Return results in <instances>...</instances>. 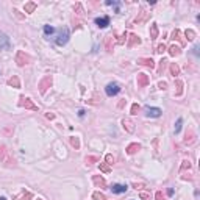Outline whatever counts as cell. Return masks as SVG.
Instances as JSON below:
<instances>
[{"instance_id": "cell-1", "label": "cell", "mask_w": 200, "mask_h": 200, "mask_svg": "<svg viewBox=\"0 0 200 200\" xmlns=\"http://www.w3.org/2000/svg\"><path fill=\"white\" fill-rule=\"evenodd\" d=\"M31 63V57L28 53H25L24 50H17L16 52V64L19 67H24L27 64H30Z\"/></svg>"}, {"instance_id": "cell-11", "label": "cell", "mask_w": 200, "mask_h": 200, "mask_svg": "<svg viewBox=\"0 0 200 200\" xmlns=\"http://www.w3.org/2000/svg\"><path fill=\"white\" fill-rule=\"evenodd\" d=\"M141 44V38L135 33H130L128 34V47H135V45H139Z\"/></svg>"}, {"instance_id": "cell-5", "label": "cell", "mask_w": 200, "mask_h": 200, "mask_svg": "<svg viewBox=\"0 0 200 200\" xmlns=\"http://www.w3.org/2000/svg\"><path fill=\"white\" fill-rule=\"evenodd\" d=\"M105 92H106V95L108 97H113V95H117L120 92V86L117 85V83H108L106 85V88H105Z\"/></svg>"}, {"instance_id": "cell-6", "label": "cell", "mask_w": 200, "mask_h": 200, "mask_svg": "<svg viewBox=\"0 0 200 200\" xmlns=\"http://www.w3.org/2000/svg\"><path fill=\"white\" fill-rule=\"evenodd\" d=\"M10 49H11L10 38L3 31H0V50H10Z\"/></svg>"}, {"instance_id": "cell-34", "label": "cell", "mask_w": 200, "mask_h": 200, "mask_svg": "<svg viewBox=\"0 0 200 200\" xmlns=\"http://www.w3.org/2000/svg\"><path fill=\"white\" fill-rule=\"evenodd\" d=\"M92 199L94 200H106L105 194H103V192H99V191H95L94 194H92Z\"/></svg>"}, {"instance_id": "cell-39", "label": "cell", "mask_w": 200, "mask_h": 200, "mask_svg": "<svg viewBox=\"0 0 200 200\" xmlns=\"http://www.w3.org/2000/svg\"><path fill=\"white\" fill-rule=\"evenodd\" d=\"M105 160H106V164H109V166H111V164H114V161H116L114 156H113L111 153H108V155L105 156Z\"/></svg>"}, {"instance_id": "cell-17", "label": "cell", "mask_w": 200, "mask_h": 200, "mask_svg": "<svg viewBox=\"0 0 200 200\" xmlns=\"http://www.w3.org/2000/svg\"><path fill=\"white\" fill-rule=\"evenodd\" d=\"M138 64H141V66H146V67L153 69V67H155V61L152 59V58H139V59H138Z\"/></svg>"}, {"instance_id": "cell-49", "label": "cell", "mask_w": 200, "mask_h": 200, "mask_svg": "<svg viewBox=\"0 0 200 200\" xmlns=\"http://www.w3.org/2000/svg\"><path fill=\"white\" fill-rule=\"evenodd\" d=\"M199 50H200V47H199V45H196L194 49H192V52H194V55H196V57H199V55H200V52H199Z\"/></svg>"}, {"instance_id": "cell-15", "label": "cell", "mask_w": 200, "mask_h": 200, "mask_svg": "<svg viewBox=\"0 0 200 200\" xmlns=\"http://www.w3.org/2000/svg\"><path fill=\"white\" fill-rule=\"evenodd\" d=\"M167 52H169V55H170V57H180V55H181V47L180 45H175V44H172L170 47H169V49H166Z\"/></svg>"}, {"instance_id": "cell-36", "label": "cell", "mask_w": 200, "mask_h": 200, "mask_svg": "<svg viewBox=\"0 0 200 200\" xmlns=\"http://www.w3.org/2000/svg\"><path fill=\"white\" fill-rule=\"evenodd\" d=\"M166 63H167V61L164 59V58H161V61H160V67H158V74H160V75L164 72V67H166Z\"/></svg>"}, {"instance_id": "cell-41", "label": "cell", "mask_w": 200, "mask_h": 200, "mask_svg": "<svg viewBox=\"0 0 200 200\" xmlns=\"http://www.w3.org/2000/svg\"><path fill=\"white\" fill-rule=\"evenodd\" d=\"M155 199H156V200H166V196H164L161 191H156V194H155Z\"/></svg>"}, {"instance_id": "cell-48", "label": "cell", "mask_w": 200, "mask_h": 200, "mask_svg": "<svg viewBox=\"0 0 200 200\" xmlns=\"http://www.w3.org/2000/svg\"><path fill=\"white\" fill-rule=\"evenodd\" d=\"M125 103H127V100H125V99H122L119 103H117V108H123V106H125Z\"/></svg>"}, {"instance_id": "cell-45", "label": "cell", "mask_w": 200, "mask_h": 200, "mask_svg": "<svg viewBox=\"0 0 200 200\" xmlns=\"http://www.w3.org/2000/svg\"><path fill=\"white\" fill-rule=\"evenodd\" d=\"M75 8H77V14H78V16H83V10H81V3H77V5H75Z\"/></svg>"}, {"instance_id": "cell-31", "label": "cell", "mask_w": 200, "mask_h": 200, "mask_svg": "<svg viewBox=\"0 0 200 200\" xmlns=\"http://www.w3.org/2000/svg\"><path fill=\"white\" fill-rule=\"evenodd\" d=\"M181 125H183V119H181V117H178V119H177V122H175V127H174V132H175V135H177V133H180Z\"/></svg>"}, {"instance_id": "cell-30", "label": "cell", "mask_w": 200, "mask_h": 200, "mask_svg": "<svg viewBox=\"0 0 200 200\" xmlns=\"http://www.w3.org/2000/svg\"><path fill=\"white\" fill-rule=\"evenodd\" d=\"M99 169L103 172V174H109V172H111V167H109V164H106V163H100Z\"/></svg>"}, {"instance_id": "cell-26", "label": "cell", "mask_w": 200, "mask_h": 200, "mask_svg": "<svg viewBox=\"0 0 200 200\" xmlns=\"http://www.w3.org/2000/svg\"><path fill=\"white\" fill-rule=\"evenodd\" d=\"M175 86H177L175 95H177V97H180V95L183 94V81H181V80H177V81H175Z\"/></svg>"}, {"instance_id": "cell-2", "label": "cell", "mask_w": 200, "mask_h": 200, "mask_svg": "<svg viewBox=\"0 0 200 200\" xmlns=\"http://www.w3.org/2000/svg\"><path fill=\"white\" fill-rule=\"evenodd\" d=\"M69 30L66 28H61L59 31H58V34H57V38H55V44L57 45H59V47H63V45H66L67 44V41H69Z\"/></svg>"}, {"instance_id": "cell-3", "label": "cell", "mask_w": 200, "mask_h": 200, "mask_svg": "<svg viewBox=\"0 0 200 200\" xmlns=\"http://www.w3.org/2000/svg\"><path fill=\"white\" fill-rule=\"evenodd\" d=\"M17 105L20 108H25V109H31V111H38V105H34L33 100L28 99V97H25V95H20L19 97V102H17Z\"/></svg>"}, {"instance_id": "cell-38", "label": "cell", "mask_w": 200, "mask_h": 200, "mask_svg": "<svg viewBox=\"0 0 200 200\" xmlns=\"http://www.w3.org/2000/svg\"><path fill=\"white\" fill-rule=\"evenodd\" d=\"M138 111H139V105H138V103H133V105H132V109H130V113H132L133 116H136Z\"/></svg>"}, {"instance_id": "cell-21", "label": "cell", "mask_w": 200, "mask_h": 200, "mask_svg": "<svg viewBox=\"0 0 200 200\" xmlns=\"http://www.w3.org/2000/svg\"><path fill=\"white\" fill-rule=\"evenodd\" d=\"M158 33H160V31H158V24L153 22V24L150 25V39H156L158 38Z\"/></svg>"}, {"instance_id": "cell-4", "label": "cell", "mask_w": 200, "mask_h": 200, "mask_svg": "<svg viewBox=\"0 0 200 200\" xmlns=\"http://www.w3.org/2000/svg\"><path fill=\"white\" fill-rule=\"evenodd\" d=\"M52 83H53L52 75H44V77L41 78L39 85H38V88H39V92H41V94H45L47 91H49V88L52 86Z\"/></svg>"}, {"instance_id": "cell-40", "label": "cell", "mask_w": 200, "mask_h": 200, "mask_svg": "<svg viewBox=\"0 0 200 200\" xmlns=\"http://www.w3.org/2000/svg\"><path fill=\"white\" fill-rule=\"evenodd\" d=\"M53 31H55L53 27H50V25H44V33L47 34V36H49V34H52Z\"/></svg>"}, {"instance_id": "cell-12", "label": "cell", "mask_w": 200, "mask_h": 200, "mask_svg": "<svg viewBox=\"0 0 200 200\" xmlns=\"http://www.w3.org/2000/svg\"><path fill=\"white\" fill-rule=\"evenodd\" d=\"M122 127H123V130H125L127 133H133L135 132V123L130 119H122Z\"/></svg>"}, {"instance_id": "cell-8", "label": "cell", "mask_w": 200, "mask_h": 200, "mask_svg": "<svg viewBox=\"0 0 200 200\" xmlns=\"http://www.w3.org/2000/svg\"><path fill=\"white\" fill-rule=\"evenodd\" d=\"M197 141V136H196V133H194V130L192 128H189L188 132H186V136H184V139H183V142L186 144V146H192Z\"/></svg>"}, {"instance_id": "cell-19", "label": "cell", "mask_w": 200, "mask_h": 200, "mask_svg": "<svg viewBox=\"0 0 200 200\" xmlns=\"http://www.w3.org/2000/svg\"><path fill=\"white\" fill-rule=\"evenodd\" d=\"M6 83H8V86H11V88H16V89L20 88V80H19L17 75H13V77L6 81Z\"/></svg>"}, {"instance_id": "cell-42", "label": "cell", "mask_w": 200, "mask_h": 200, "mask_svg": "<svg viewBox=\"0 0 200 200\" xmlns=\"http://www.w3.org/2000/svg\"><path fill=\"white\" fill-rule=\"evenodd\" d=\"M125 39H127V33H123V34H122V36H120L119 39H117V41H116V42H117V44H119V45H122L123 42H125Z\"/></svg>"}, {"instance_id": "cell-25", "label": "cell", "mask_w": 200, "mask_h": 200, "mask_svg": "<svg viewBox=\"0 0 200 200\" xmlns=\"http://www.w3.org/2000/svg\"><path fill=\"white\" fill-rule=\"evenodd\" d=\"M184 36H186V39H188V41H194L197 38V33L192 30V28H188V30L184 31Z\"/></svg>"}, {"instance_id": "cell-24", "label": "cell", "mask_w": 200, "mask_h": 200, "mask_svg": "<svg viewBox=\"0 0 200 200\" xmlns=\"http://www.w3.org/2000/svg\"><path fill=\"white\" fill-rule=\"evenodd\" d=\"M69 141H71V146H72L75 150H80V146H81V144H80V138L71 136V139H69Z\"/></svg>"}, {"instance_id": "cell-33", "label": "cell", "mask_w": 200, "mask_h": 200, "mask_svg": "<svg viewBox=\"0 0 200 200\" xmlns=\"http://www.w3.org/2000/svg\"><path fill=\"white\" fill-rule=\"evenodd\" d=\"M149 17V13H146V11H141V16L139 17H136V24H142L144 20H146Z\"/></svg>"}, {"instance_id": "cell-46", "label": "cell", "mask_w": 200, "mask_h": 200, "mask_svg": "<svg viewBox=\"0 0 200 200\" xmlns=\"http://www.w3.org/2000/svg\"><path fill=\"white\" fill-rule=\"evenodd\" d=\"M158 88L164 91V89H167V83H166V81H160V83H158Z\"/></svg>"}, {"instance_id": "cell-52", "label": "cell", "mask_w": 200, "mask_h": 200, "mask_svg": "<svg viewBox=\"0 0 200 200\" xmlns=\"http://www.w3.org/2000/svg\"><path fill=\"white\" fill-rule=\"evenodd\" d=\"M45 117L52 120V119H55V114H53V113H47V114H45Z\"/></svg>"}, {"instance_id": "cell-10", "label": "cell", "mask_w": 200, "mask_h": 200, "mask_svg": "<svg viewBox=\"0 0 200 200\" xmlns=\"http://www.w3.org/2000/svg\"><path fill=\"white\" fill-rule=\"evenodd\" d=\"M161 109L156 108V106H146V114L149 117H160L161 116Z\"/></svg>"}, {"instance_id": "cell-7", "label": "cell", "mask_w": 200, "mask_h": 200, "mask_svg": "<svg viewBox=\"0 0 200 200\" xmlns=\"http://www.w3.org/2000/svg\"><path fill=\"white\" fill-rule=\"evenodd\" d=\"M136 81H138V88H146L149 83H150V78H149V75L147 74H138V77H136Z\"/></svg>"}, {"instance_id": "cell-32", "label": "cell", "mask_w": 200, "mask_h": 200, "mask_svg": "<svg viewBox=\"0 0 200 200\" xmlns=\"http://www.w3.org/2000/svg\"><path fill=\"white\" fill-rule=\"evenodd\" d=\"M186 169H188V170L191 169V161H189V160H184V161L181 163V167H180V174H183V172H184Z\"/></svg>"}, {"instance_id": "cell-22", "label": "cell", "mask_w": 200, "mask_h": 200, "mask_svg": "<svg viewBox=\"0 0 200 200\" xmlns=\"http://www.w3.org/2000/svg\"><path fill=\"white\" fill-rule=\"evenodd\" d=\"M36 3H34V2H27L25 5H24V10H25V13H28V14H30V13H34V10H36Z\"/></svg>"}, {"instance_id": "cell-29", "label": "cell", "mask_w": 200, "mask_h": 200, "mask_svg": "<svg viewBox=\"0 0 200 200\" xmlns=\"http://www.w3.org/2000/svg\"><path fill=\"white\" fill-rule=\"evenodd\" d=\"M13 132H14V127L13 125H6L5 128H2V135H5V136H11Z\"/></svg>"}, {"instance_id": "cell-50", "label": "cell", "mask_w": 200, "mask_h": 200, "mask_svg": "<svg viewBox=\"0 0 200 200\" xmlns=\"http://www.w3.org/2000/svg\"><path fill=\"white\" fill-rule=\"evenodd\" d=\"M181 180H192V175L188 174V175H181Z\"/></svg>"}, {"instance_id": "cell-47", "label": "cell", "mask_w": 200, "mask_h": 200, "mask_svg": "<svg viewBox=\"0 0 200 200\" xmlns=\"http://www.w3.org/2000/svg\"><path fill=\"white\" fill-rule=\"evenodd\" d=\"M132 186H133L135 189H142V188H144V186H146V184H144V183H133Z\"/></svg>"}, {"instance_id": "cell-20", "label": "cell", "mask_w": 200, "mask_h": 200, "mask_svg": "<svg viewBox=\"0 0 200 200\" xmlns=\"http://www.w3.org/2000/svg\"><path fill=\"white\" fill-rule=\"evenodd\" d=\"M169 72H170L172 77H177V75H180V67H178V64H177V63H170Z\"/></svg>"}, {"instance_id": "cell-13", "label": "cell", "mask_w": 200, "mask_h": 200, "mask_svg": "<svg viewBox=\"0 0 200 200\" xmlns=\"http://www.w3.org/2000/svg\"><path fill=\"white\" fill-rule=\"evenodd\" d=\"M95 25H97L99 28H106V27L109 25V17L108 16L97 17V19H95Z\"/></svg>"}, {"instance_id": "cell-27", "label": "cell", "mask_w": 200, "mask_h": 200, "mask_svg": "<svg viewBox=\"0 0 200 200\" xmlns=\"http://www.w3.org/2000/svg\"><path fill=\"white\" fill-rule=\"evenodd\" d=\"M8 156H10V153H8V150H6V147L0 146V161H5Z\"/></svg>"}, {"instance_id": "cell-51", "label": "cell", "mask_w": 200, "mask_h": 200, "mask_svg": "<svg viewBox=\"0 0 200 200\" xmlns=\"http://www.w3.org/2000/svg\"><path fill=\"white\" fill-rule=\"evenodd\" d=\"M13 13H14V14H16V16H17L19 19H24V16H22V14H20V13H19V11H17L16 8H14V10H13Z\"/></svg>"}, {"instance_id": "cell-55", "label": "cell", "mask_w": 200, "mask_h": 200, "mask_svg": "<svg viewBox=\"0 0 200 200\" xmlns=\"http://www.w3.org/2000/svg\"><path fill=\"white\" fill-rule=\"evenodd\" d=\"M38 200H41V199H38Z\"/></svg>"}, {"instance_id": "cell-54", "label": "cell", "mask_w": 200, "mask_h": 200, "mask_svg": "<svg viewBox=\"0 0 200 200\" xmlns=\"http://www.w3.org/2000/svg\"><path fill=\"white\" fill-rule=\"evenodd\" d=\"M0 200H6V199H5V197H0Z\"/></svg>"}, {"instance_id": "cell-35", "label": "cell", "mask_w": 200, "mask_h": 200, "mask_svg": "<svg viewBox=\"0 0 200 200\" xmlns=\"http://www.w3.org/2000/svg\"><path fill=\"white\" fill-rule=\"evenodd\" d=\"M108 6H116V13H119V2H114V0H106V2H105Z\"/></svg>"}, {"instance_id": "cell-28", "label": "cell", "mask_w": 200, "mask_h": 200, "mask_svg": "<svg viewBox=\"0 0 200 200\" xmlns=\"http://www.w3.org/2000/svg\"><path fill=\"white\" fill-rule=\"evenodd\" d=\"M85 163L88 164V166H91V164H94V163H99V156H92V155H89V156H86V158H85Z\"/></svg>"}, {"instance_id": "cell-14", "label": "cell", "mask_w": 200, "mask_h": 200, "mask_svg": "<svg viewBox=\"0 0 200 200\" xmlns=\"http://www.w3.org/2000/svg\"><path fill=\"white\" fill-rule=\"evenodd\" d=\"M113 45H114V36L113 34H108V36H105V49L108 53L113 52Z\"/></svg>"}, {"instance_id": "cell-16", "label": "cell", "mask_w": 200, "mask_h": 200, "mask_svg": "<svg viewBox=\"0 0 200 200\" xmlns=\"http://www.w3.org/2000/svg\"><path fill=\"white\" fill-rule=\"evenodd\" d=\"M92 181L97 188H106V181L102 175H92Z\"/></svg>"}, {"instance_id": "cell-37", "label": "cell", "mask_w": 200, "mask_h": 200, "mask_svg": "<svg viewBox=\"0 0 200 200\" xmlns=\"http://www.w3.org/2000/svg\"><path fill=\"white\" fill-rule=\"evenodd\" d=\"M33 199V192H25L19 197V200H31Z\"/></svg>"}, {"instance_id": "cell-43", "label": "cell", "mask_w": 200, "mask_h": 200, "mask_svg": "<svg viewBox=\"0 0 200 200\" xmlns=\"http://www.w3.org/2000/svg\"><path fill=\"white\" fill-rule=\"evenodd\" d=\"M163 52H166V45L164 44H160L156 47V53H163Z\"/></svg>"}, {"instance_id": "cell-9", "label": "cell", "mask_w": 200, "mask_h": 200, "mask_svg": "<svg viewBox=\"0 0 200 200\" xmlns=\"http://www.w3.org/2000/svg\"><path fill=\"white\" fill-rule=\"evenodd\" d=\"M109 189H111V191L114 192V194H125L128 188H127V184H122V183H114V184H113Z\"/></svg>"}, {"instance_id": "cell-44", "label": "cell", "mask_w": 200, "mask_h": 200, "mask_svg": "<svg viewBox=\"0 0 200 200\" xmlns=\"http://www.w3.org/2000/svg\"><path fill=\"white\" fill-rule=\"evenodd\" d=\"M139 197H141V200H149L150 199V194H149V192H141V194H139Z\"/></svg>"}, {"instance_id": "cell-18", "label": "cell", "mask_w": 200, "mask_h": 200, "mask_svg": "<svg viewBox=\"0 0 200 200\" xmlns=\"http://www.w3.org/2000/svg\"><path fill=\"white\" fill-rule=\"evenodd\" d=\"M138 150H141V144L139 142H132V144H128V147H127V153L135 155Z\"/></svg>"}, {"instance_id": "cell-23", "label": "cell", "mask_w": 200, "mask_h": 200, "mask_svg": "<svg viewBox=\"0 0 200 200\" xmlns=\"http://www.w3.org/2000/svg\"><path fill=\"white\" fill-rule=\"evenodd\" d=\"M170 36H172L170 39H174V41H180L181 44H184V41L181 39V31L178 30V28H175L174 31H172V34H170Z\"/></svg>"}, {"instance_id": "cell-53", "label": "cell", "mask_w": 200, "mask_h": 200, "mask_svg": "<svg viewBox=\"0 0 200 200\" xmlns=\"http://www.w3.org/2000/svg\"><path fill=\"white\" fill-rule=\"evenodd\" d=\"M85 113H86L85 109H80V111H78V116H80V117H83V116H85Z\"/></svg>"}]
</instances>
